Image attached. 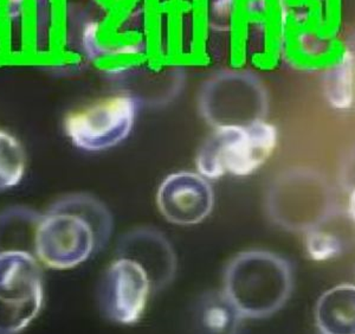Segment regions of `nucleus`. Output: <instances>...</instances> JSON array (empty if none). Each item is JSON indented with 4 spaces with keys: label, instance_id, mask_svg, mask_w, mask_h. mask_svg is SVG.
<instances>
[{
    "label": "nucleus",
    "instance_id": "6",
    "mask_svg": "<svg viewBox=\"0 0 355 334\" xmlns=\"http://www.w3.org/2000/svg\"><path fill=\"white\" fill-rule=\"evenodd\" d=\"M137 101L119 93L95 101L68 114L65 135L85 152H102L120 145L130 137L137 120Z\"/></svg>",
    "mask_w": 355,
    "mask_h": 334
},
{
    "label": "nucleus",
    "instance_id": "20",
    "mask_svg": "<svg viewBox=\"0 0 355 334\" xmlns=\"http://www.w3.org/2000/svg\"><path fill=\"white\" fill-rule=\"evenodd\" d=\"M311 1H313V3H318V4L321 5L327 4L328 1L331 3V0H311Z\"/></svg>",
    "mask_w": 355,
    "mask_h": 334
},
{
    "label": "nucleus",
    "instance_id": "1",
    "mask_svg": "<svg viewBox=\"0 0 355 334\" xmlns=\"http://www.w3.org/2000/svg\"><path fill=\"white\" fill-rule=\"evenodd\" d=\"M113 229V216L100 199L88 194H68L42 215L35 255L50 269H73L103 249Z\"/></svg>",
    "mask_w": 355,
    "mask_h": 334
},
{
    "label": "nucleus",
    "instance_id": "12",
    "mask_svg": "<svg viewBox=\"0 0 355 334\" xmlns=\"http://www.w3.org/2000/svg\"><path fill=\"white\" fill-rule=\"evenodd\" d=\"M323 94L331 107L347 110L355 97V56L349 49L340 51L323 74Z\"/></svg>",
    "mask_w": 355,
    "mask_h": 334
},
{
    "label": "nucleus",
    "instance_id": "15",
    "mask_svg": "<svg viewBox=\"0 0 355 334\" xmlns=\"http://www.w3.org/2000/svg\"><path fill=\"white\" fill-rule=\"evenodd\" d=\"M242 317L237 313L224 294L206 301L202 310V324L212 333H230L236 330Z\"/></svg>",
    "mask_w": 355,
    "mask_h": 334
},
{
    "label": "nucleus",
    "instance_id": "7",
    "mask_svg": "<svg viewBox=\"0 0 355 334\" xmlns=\"http://www.w3.org/2000/svg\"><path fill=\"white\" fill-rule=\"evenodd\" d=\"M153 285L147 270L133 258L120 256L102 278L98 300L105 317L120 325L141 320Z\"/></svg>",
    "mask_w": 355,
    "mask_h": 334
},
{
    "label": "nucleus",
    "instance_id": "11",
    "mask_svg": "<svg viewBox=\"0 0 355 334\" xmlns=\"http://www.w3.org/2000/svg\"><path fill=\"white\" fill-rule=\"evenodd\" d=\"M315 322L323 334H355V285L324 292L315 307Z\"/></svg>",
    "mask_w": 355,
    "mask_h": 334
},
{
    "label": "nucleus",
    "instance_id": "4",
    "mask_svg": "<svg viewBox=\"0 0 355 334\" xmlns=\"http://www.w3.org/2000/svg\"><path fill=\"white\" fill-rule=\"evenodd\" d=\"M266 210L283 229L301 233L318 229L333 212L331 185L311 169H291L271 184Z\"/></svg>",
    "mask_w": 355,
    "mask_h": 334
},
{
    "label": "nucleus",
    "instance_id": "13",
    "mask_svg": "<svg viewBox=\"0 0 355 334\" xmlns=\"http://www.w3.org/2000/svg\"><path fill=\"white\" fill-rule=\"evenodd\" d=\"M42 215L28 208H11L0 214V253L28 251L35 254L36 231Z\"/></svg>",
    "mask_w": 355,
    "mask_h": 334
},
{
    "label": "nucleus",
    "instance_id": "9",
    "mask_svg": "<svg viewBox=\"0 0 355 334\" xmlns=\"http://www.w3.org/2000/svg\"><path fill=\"white\" fill-rule=\"evenodd\" d=\"M157 206L162 217L172 224L196 226L214 210V189L210 181L198 172H174L157 187Z\"/></svg>",
    "mask_w": 355,
    "mask_h": 334
},
{
    "label": "nucleus",
    "instance_id": "16",
    "mask_svg": "<svg viewBox=\"0 0 355 334\" xmlns=\"http://www.w3.org/2000/svg\"><path fill=\"white\" fill-rule=\"evenodd\" d=\"M296 49L303 60L319 62L333 56L334 40L331 35L316 28H308L299 33Z\"/></svg>",
    "mask_w": 355,
    "mask_h": 334
},
{
    "label": "nucleus",
    "instance_id": "18",
    "mask_svg": "<svg viewBox=\"0 0 355 334\" xmlns=\"http://www.w3.org/2000/svg\"><path fill=\"white\" fill-rule=\"evenodd\" d=\"M341 183L348 191L355 189V149L351 151L346 160L343 161Z\"/></svg>",
    "mask_w": 355,
    "mask_h": 334
},
{
    "label": "nucleus",
    "instance_id": "8",
    "mask_svg": "<svg viewBox=\"0 0 355 334\" xmlns=\"http://www.w3.org/2000/svg\"><path fill=\"white\" fill-rule=\"evenodd\" d=\"M202 112L214 127L248 125L264 119L266 99L259 81L245 75L216 80L202 97Z\"/></svg>",
    "mask_w": 355,
    "mask_h": 334
},
{
    "label": "nucleus",
    "instance_id": "14",
    "mask_svg": "<svg viewBox=\"0 0 355 334\" xmlns=\"http://www.w3.org/2000/svg\"><path fill=\"white\" fill-rule=\"evenodd\" d=\"M26 169L24 147L12 134L0 129V191L21 184Z\"/></svg>",
    "mask_w": 355,
    "mask_h": 334
},
{
    "label": "nucleus",
    "instance_id": "3",
    "mask_svg": "<svg viewBox=\"0 0 355 334\" xmlns=\"http://www.w3.org/2000/svg\"><path fill=\"white\" fill-rule=\"evenodd\" d=\"M277 141V129L264 119L248 125L214 127L197 153V172L209 181L226 174L248 177L269 160Z\"/></svg>",
    "mask_w": 355,
    "mask_h": 334
},
{
    "label": "nucleus",
    "instance_id": "10",
    "mask_svg": "<svg viewBox=\"0 0 355 334\" xmlns=\"http://www.w3.org/2000/svg\"><path fill=\"white\" fill-rule=\"evenodd\" d=\"M120 256L139 262L150 275L153 290L170 285L177 270V256L170 241L157 230H134L122 238Z\"/></svg>",
    "mask_w": 355,
    "mask_h": 334
},
{
    "label": "nucleus",
    "instance_id": "2",
    "mask_svg": "<svg viewBox=\"0 0 355 334\" xmlns=\"http://www.w3.org/2000/svg\"><path fill=\"white\" fill-rule=\"evenodd\" d=\"M293 283L286 258L266 250H249L226 267L223 294L242 319H264L287 303Z\"/></svg>",
    "mask_w": 355,
    "mask_h": 334
},
{
    "label": "nucleus",
    "instance_id": "5",
    "mask_svg": "<svg viewBox=\"0 0 355 334\" xmlns=\"http://www.w3.org/2000/svg\"><path fill=\"white\" fill-rule=\"evenodd\" d=\"M43 302V273L36 255L0 253V333L24 331L41 313Z\"/></svg>",
    "mask_w": 355,
    "mask_h": 334
},
{
    "label": "nucleus",
    "instance_id": "17",
    "mask_svg": "<svg viewBox=\"0 0 355 334\" xmlns=\"http://www.w3.org/2000/svg\"><path fill=\"white\" fill-rule=\"evenodd\" d=\"M306 250L308 256L314 261H329L341 254L343 244L336 236L328 234L326 231H321L318 228L308 231Z\"/></svg>",
    "mask_w": 355,
    "mask_h": 334
},
{
    "label": "nucleus",
    "instance_id": "19",
    "mask_svg": "<svg viewBox=\"0 0 355 334\" xmlns=\"http://www.w3.org/2000/svg\"><path fill=\"white\" fill-rule=\"evenodd\" d=\"M348 212L351 215L352 219L355 222V189L349 191V199H348Z\"/></svg>",
    "mask_w": 355,
    "mask_h": 334
}]
</instances>
